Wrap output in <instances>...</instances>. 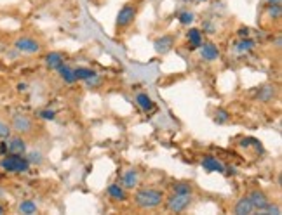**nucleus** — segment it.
<instances>
[{
    "label": "nucleus",
    "instance_id": "obj_5",
    "mask_svg": "<svg viewBox=\"0 0 282 215\" xmlns=\"http://www.w3.org/2000/svg\"><path fill=\"white\" fill-rule=\"evenodd\" d=\"M14 47L24 54H37L42 50V44L32 35H21L14 40Z\"/></svg>",
    "mask_w": 282,
    "mask_h": 215
},
{
    "label": "nucleus",
    "instance_id": "obj_4",
    "mask_svg": "<svg viewBox=\"0 0 282 215\" xmlns=\"http://www.w3.org/2000/svg\"><path fill=\"white\" fill-rule=\"evenodd\" d=\"M193 195H183V193H172L166 200V208L171 213H182L190 208Z\"/></svg>",
    "mask_w": 282,
    "mask_h": 215
},
{
    "label": "nucleus",
    "instance_id": "obj_32",
    "mask_svg": "<svg viewBox=\"0 0 282 215\" xmlns=\"http://www.w3.org/2000/svg\"><path fill=\"white\" fill-rule=\"evenodd\" d=\"M267 2H268V4H280L282 0H267Z\"/></svg>",
    "mask_w": 282,
    "mask_h": 215
},
{
    "label": "nucleus",
    "instance_id": "obj_1",
    "mask_svg": "<svg viewBox=\"0 0 282 215\" xmlns=\"http://www.w3.org/2000/svg\"><path fill=\"white\" fill-rule=\"evenodd\" d=\"M166 196H164L162 191L159 189H153V188H145V189H138L136 195H134V203H136L138 208L141 210H153V208H159Z\"/></svg>",
    "mask_w": 282,
    "mask_h": 215
},
{
    "label": "nucleus",
    "instance_id": "obj_7",
    "mask_svg": "<svg viewBox=\"0 0 282 215\" xmlns=\"http://www.w3.org/2000/svg\"><path fill=\"white\" fill-rule=\"evenodd\" d=\"M246 196L249 198V201H251L252 208L258 210V212H263V210L267 208V205L270 203V198H268V195L263 191V189H260V188L251 189V191L247 193Z\"/></svg>",
    "mask_w": 282,
    "mask_h": 215
},
{
    "label": "nucleus",
    "instance_id": "obj_18",
    "mask_svg": "<svg viewBox=\"0 0 282 215\" xmlns=\"http://www.w3.org/2000/svg\"><path fill=\"white\" fill-rule=\"evenodd\" d=\"M18 208H19V212L24 213V215H33V213L39 212V206H37V203L33 200H23Z\"/></svg>",
    "mask_w": 282,
    "mask_h": 215
},
{
    "label": "nucleus",
    "instance_id": "obj_34",
    "mask_svg": "<svg viewBox=\"0 0 282 215\" xmlns=\"http://www.w3.org/2000/svg\"><path fill=\"white\" fill-rule=\"evenodd\" d=\"M204 2H206V0H204Z\"/></svg>",
    "mask_w": 282,
    "mask_h": 215
},
{
    "label": "nucleus",
    "instance_id": "obj_20",
    "mask_svg": "<svg viewBox=\"0 0 282 215\" xmlns=\"http://www.w3.org/2000/svg\"><path fill=\"white\" fill-rule=\"evenodd\" d=\"M73 71H75V78H77V80H84V82L96 75V71L91 70V68H87V66H79V68H75Z\"/></svg>",
    "mask_w": 282,
    "mask_h": 215
},
{
    "label": "nucleus",
    "instance_id": "obj_26",
    "mask_svg": "<svg viewBox=\"0 0 282 215\" xmlns=\"http://www.w3.org/2000/svg\"><path fill=\"white\" fill-rule=\"evenodd\" d=\"M252 47H254V42L251 39H244L237 44V52H249Z\"/></svg>",
    "mask_w": 282,
    "mask_h": 215
},
{
    "label": "nucleus",
    "instance_id": "obj_10",
    "mask_svg": "<svg viewBox=\"0 0 282 215\" xmlns=\"http://www.w3.org/2000/svg\"><path fill=\"white\" fill-rule=\"evenodd\" d=\"M140 184V172L136 168H127L122 175V188L124 189H134Z\"/></svg>",
    "mask_w": 282,
    "mask_h": 215
},
{
    "label": "nucleus",
    "instance_id": "obj_31",
    "mask_svg": "<svg viewBox=\"0 0 282 215\" xmlns=\"http://www.w3.org/2000/svg\"><path fill=\"white\" fill-rule=\"evenodd\" d=\"M86 83H87V85H89V87H92V88H94V87H98L99 83H101V78H99V75L96 73L94 77H91L89 80H86Z\"/></svg>",
    "mask_w": 282,
    "mask_h": 215
},
{
    "label": "nucleus",
    "instance_id": "obj_17",
    "mask_svg": "<svg viewBox=\"0 0 282 215\" xmlns=\"http://www.w3.org/2000/svg\"><path fill=\"white\" fill-rule=\"evenodd\" d=\"M58 73H60V77L65 83H75L77 82V78H75V71H73V68H70L68 65L60 66V68H58Z\"/></svg>",
    "mask_w": 282,
    "mask_h": 215
},
{
    "label": "nucleus",
    "instance_id": "obj_2",
    "mask_svg": "<svg viewBox=\"0 0 282 215\" xmlns=\"http://www.w3.org/2000/svg\"><path fill=\"white\" fill-rule=\"evenodd\" d=\"M11 129L12 132H16L21 137H33L39 130L35 120L30 115H24V113H16L11 118Z\"/></svg>",
    "mask_w": 282,
    "mask_h": 215
},
{
    "label": "nucleus",
    "instance_id": "obj_13",
    "mask_svg": "<svg viewBox=\"0 0 282 215\" xmlns=\"http://www.w3.org/2000/svg\"><path fill=\"white\" fill-rule=\"evenodd\" d=\"M200 163H202V167H204V170H208V172H218V174H223V172H225V165L214 157H204Z\"/></svg>",
    "mask_w": 282,
    "mask_h": 215
},
{
    "label": "nucleus",
    "instance_id": "obj_16",
    "mask_svg": "<svg viewBox=\"0 0 282 215\" xmlns=\"http://www.w3.org/2000/svg\"><path fill=\"white\" fill-rule=\"evenodd\" d=\"M136 103L143 111H151V109L155 108V103L151 101L148 94H145V92H140V94L136 96Z\"/></svg>",
    "mask_w": 282,
    "mask_h": 215
},
{
    "label": "nucleus",
    "instance_id": "obj_22",
    "mask_svg": "<svg viewBox=\"0 0 282 215\" xmlns=\"http://www.w3.org/2000/svg\"><path fill=\"white\" fill-rule=\"evenodd\" d=\"M230 113L226 111V109H223V108H218L216 111H214V121H216L218 125H225V124H228L230 121Z\"/></svg>",
    "mask_w": 282,
    "mask_h": 215
},
{
    "label": "nucleus",
    "instance_id": "obj_14",
    "mask_svg": "<svg viewBox=\"0 0 282 215\" xmlns=\"http://www.w3.org/2000/svg\"><path fill=\"white\" fill-rule=\"evenodd\" d=\"M252 212H254V208H252L249 198H247V196L239 198L237 203H235V206H234V213H237V215H249Z\"/></svg>",
    "mask_w": 282,
    "mask_h": 215
},
{
    "label": "nucleus",
    "instance_id": "obj_25",
    "mask_svg": "<svg viewBox=\"0 0 282 215\" xmlns=\"http://www.w3.org/2000/svg\"><path fill=\"white\" fill-rule=\"evenodd\" d=\"M12 134V129H11V124L6 120L0 118V139H7Z\"/></svg>",
    "mask_w": 282,
    "mask_h": 215
},
{
    "label": "nucleus",
    "instance_id": "obj_28",
    "mask_svg": "<svg viewBox=\"0 0 282 215\" xmlns=\"http://www.w3.org/2000/svg\"><path fill=\"white\" fill-rule=\"evenodd\" d=\"M193 12H190V11H185V12H182L180 14V23L182 24H185V26H188V24H192L193 23Z\"/></svg>",
    "mask_w": 282,
    "mask_h": 215
},
{
    "label": "nucleus",
    "instance_id": "obj_8",
    "mask_svg": "<svg viewBox=\"0 0 282 215\" xmlns=\"http://www.w3.org/2000/svg\"><path fill=\"white\" fill-rule=\"evenodd\" d=\"M6 147H7V155H27V141L24 137L21 136H11L7 137V142H6Z\"/></svg>",
    "mask_w": 282,
    "mask_h": 215
},
{
    "label": "nucleus",
    "instance_id": "obj_12",
    "mask_svg": "<svg viewBox=\"0 0 282 215\" xmlns=\"http://www.w3.org/2000/svg\"><path fill=\"white\" fill-rule=\"evenodd\" d=\"M44 63H45V66H47L49 70L58 71V68H60V66L65 65V54L53 50V52H49L47 56L44 57Z\"/></svg>",
    "mask_w": 282,
    "mask_h": 215
},
{
    "label": "nucleus",
    "instance_id": "obj_27",
    "mask_svg": "<svg viewBox=\"0 0 282 215\" xmlns=\"http://www.w3.org/2000/svg\"><path fill=\"white\" fill-rule=\"evenodd\" d=\"M280 14H282L280 4H270V6H268V16H270L272 19H280Z\"/></svg>",
    "mask_w": 282,
    "mask_h": 215
},
{
    "label": "nucleus",
    "instance_id": "obj_9",
    "mask_svg": "<svg viewBox=\"0 0 282 215\" xmlns=\"http://www.w3.org/2000/svg\"><path fill=\"white\" fill-rule=\"evenodd\" d=\"M174 47V35H162L153 42V49L157 54H167Z\"/></svg>",
    "mask_w": 282,
    "mask_h": 215
},
{
    "label": "nucleus",
    "instance_id": "obj_24",
    "mask_svg": "<svg viewBox=\"0 0 282 215\" xmlns=\"http://www.w3.org/2000/svg\"><path fill=\"white\" fill-rule=\"evenodd\" d=\"M28 162H30V165H40L42 162H44V155L40 153V151H30V153L27 155Z\"/></svg>",
    "mask_w": 282,
    "mask_h": 215
},
{
    "label": "nucleus",
    "instance_id": "obj_3",
    "mask_svg": "<svg viewBox=\"0 0 282 215\" xmlns=\"http://www.w3.org/2000/svg\"><path fill=\"white\" fill-rule=\"evenodd\" d=\"M0 165L6 172L11 174H24L30 168V162L24 155H6L0 162Z\"/></svg>",
    "mask_w": 282,
    "mask_h": 215
},
{
    "label": "nucleus",
    "instance_id": "obj_29",
    "mask_svg": "<svg viewBox=\"0 0 282 215\" xmlns=\"http://www.w3.org/2000/svg\"><path fill=\"white\" fill-rule=\"evenodd\" d=\"M280 212H282L280 206L270 201V203L267 205V208L263 210V215H280Z\"/></svg>",
    "mask_w": 282,
    "mask_h": 215
},
{
    "label": "nucleus",
    "instance_id": "obj_15",
    "mask_svg": "<svg viewBox=\"0 0 282 215\" xmlns=\"http://www.w3.org/2000/svg\"><path fill=\"white\" fill-rule=\"evenodd\" d=\"M107 193L113 201H125L127 200V193H125V189L122 186H119V184H110L108 189H107Z\"/></svg>",
    "mask_w": 282,
    "mask_h": 215
},
{
    "label": "nucleus",
    "instance_id": "obj_23",
    "mask_svg": "<svg viewBox=\"0 0 282 215\" xmlns=\"http://www.w3.org/2000/svg\"><path fill=\"white\" fill-rule=\"evenodd\" d=\"M258 98H260V101H263V103H270V101L275 98V88L270 87V85L263 87L262 90H260Z\"/></svg>",
    "mask_w": 282,
    "mask_h": 215
},
{
    "label": "nucleus",
    "instance_id": "obj_11",
    "mask_svg": "<svg viewBox=\"0 0 282 215\" xmlns=\"http://www.w3.org/2000/svg\"><path fill=\"white\" fill-rule=\"evenodd\" d=\"M200 56L204 61L213 63L220 57V49H218L214 44H211V42H206V44L200 45Z\"/></svg>",
    "mask_w": 282,
    "mask_h": 215
},
{
    "label": "nucleus",
    "instance_id": "obj_19",
    "mask_svg": "<svg viewBox=\"0 0 282 215\" xmlns=\"http://www.w3.org/2000/svg\"><path fill=\"white\" fill-rule=\"evenodd\" d=\"M188 42H190L192 49H199L202 45V33H200V29L190 28V32H188Z\"/></svg>",
    "mask_w": 282,
    "mask_h": 215
},
{
    "label": "nucleus",
    "instance_id": "obj_33",
    "mask_svg": "<svg viewBox=\"0 0 282 215\" xmlns=\"http://www.w3.org/2000/svg\"><path fill=\"white\" fill-rule=\"evenodd\" d=\"M4 212H6V208H4V206H2V205H0V215H2Z\"/></svg>",
    "mask_w": 282,
    "mask_h": 215
},
{
    "label": "nucleus",
    "instance_id": "obj_6",
    "mask_svg": "<svg viewBox=\"0 0 282 215\" xmlns=\"http://www.w3.org/2000/svg\"><path fill=\"white\" fill-rule=\"evenodd\" d=\"M136 16H138V9H136V7L131 6V4H125V6L119 11V14H117V23H115L117 29L129 28L134 23Z\"/></svg>",
    "mask_w": 282,
    "mask_h": 215
},
{
    "label": "nucleus",
    "instance_id": "obj_30",
    "mask_svg": "<svg viewBox=\"0 0 282 215\" xmlns=\"http://www.w3.org/2000/svg\"><path fill=\"white\" fill-rule=\"evenodd\" d=\"M39 116L42 120H54V116H56V113L53 111V109H42L39 113Z\"/></svg>",
    "mask_w": 282,
    "mask_h": 215
},
{
    "label": "nucleus",
    "instance_id": "obj_21",
    "mask_svg": "<svg viewBox=\"0 0 282 215\" xmlns=\"http://www.w3.org/2000/svg\"><path fill=\"white\" fill-rule=\"evenodd\" d=\"M172 193H183V195H193V186L190 182H174L172 184Z\"/></svg>",
    "mask_w": 282,
    "mask_h": 215
}]
</instances>
